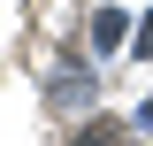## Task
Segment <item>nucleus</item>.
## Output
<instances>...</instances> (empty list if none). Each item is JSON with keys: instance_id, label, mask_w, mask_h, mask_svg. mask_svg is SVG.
Returning <instances> with one entry per match:
<instances>
[{"instance_id": "f257e3e1", "label": "nucleus", "mask_w": 153, "mask_h": 146, "mask_svg": "<svg viewBox=\"0 0 153 146\" xmlns=\"http://www.w3.org/2000/svg\"><path fill=\"white\" fill-rule=\"evenodd\" d=\"M92 46H123V16H115V8L92 16Z\"/></svg>"}, {"instance_id": "f03ea898", "label": "nucleus", "mask_w": 153, "mask_h": 146, "mask_svg": "<svg viewBox=\"0 0 153 146\" xmlns=\"http://www.w3.org/2000/svg\"><path fill=\"white\" fill-rule=\"evenodd\" d=\"M76 146H130V138H123L115 123H84V131H76Z\"/></svg>"}, {"instance_id": "7ed1b4c3", "label": "nucleus", "mask_w": 153, "mask_h": 146, "mask_svg": "<svg viewBox=\"0 0 153 146\" xmlns=\"http://www.w3.org/2000/svg\"><path fill=\"white\" fill-rule=\"evenodd\" d=\"M138 54H153V16H146V23H138Z\"/></svg>"}]
</instances>
